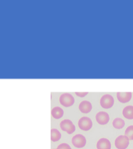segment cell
Masks as SVG:
<instances>
[{
  "label": "cell",
  "instance_id": "1",
  "mask_svg": "<svg viewBox=\"0 0 133 149\" xmlns=\"http://www.w3.org/2000/svg\"><path fill=\"white\" fill-rule=\"evenodd\" d=\"M60 127L63 131H65V132H66L69 134H72L76 130V127H75L74 123H72V120H70L69 119L63 120L61 122Z\"/></svg>",
  "mask_w": 133,
  "mask_h": 149
},
{
  "label": "cell",
  "instance_id": "2",
  "mask_svg": "<svg viewBox=\"0 0 133 149\" xmlns=\"http://www.w3.org/2000/svg\"><path fill=\"white\" fill-rule=\"evenodd\" d=\"M59 102L63 107H70L74 104L75 100L72 94H70V93H63L59 97Z\"/></svg>",
  "mask_w": 133,
  "mask_h": 149
},
{
  "label": "cell",
  "instance_id": "3",
  "mask_svg": "<svg viewBox=\"0 0 133 149\" xmlns=\"http://www.w3.org/2000/svg\"><path fill=\"white\" fill-rule=\"evenodd\" d=\"M72 143L73 146L76 148H83L86 144V139L83 134H78L72 138Z\"/></svg>",
  "mask_w": 133,
  "mask_h": 149
},
{
  "label": "cell",
  "instance_id": "4",
  "mask_svg": "<svg viewBox=\"0 0 133 149\" xmlns=\"http://www.w3.org/2000/svg\"><path fill=\"white\" fill-rule=\"evenodd\" d=\"M114 145L117 149H126L129 145V140L125 135H120L114 141Z\"/></svg>",
  "mask_w": 133,
  "mask_h": 149
},
{
  "label": "cell",
  "instance_id": "5",
  "mask_svg": "<svg viewBox=\"0 0 133 149\" xmlns=\"http://www.w3.org/2000/svg\"><path fill=\"white\" fill-rule=\"evenodd\" d=\"M78 126L82 130L88 131L93 127V122H92L90 118H89L87 116H83V117H81L79 120Z\"/></svg>",
  "mask_w": 133,
  "mask_h": 149
},
{
  "label": "cell",
  "instance_id": "6",
  "mask_svg": "<svg viewBox=\"0 0 133 149\" xmlns=\"http://www.w3.org/2000/svg\"><path fill=\"white\" fill-rule=\"evenodd\" d=\"M114 100L110 94H105L100 99V106L104 109H110L114 106Z\"/></svg>",
  "mask_w": 133,
  "mask_h": 149
},
{
  "label": "cell",
  "instance_id": "7",
  "mask_svg": "<svg viewBox=\"0 0 133 149\" xmlns=\"http://www.w3.org/2000/svg\"><path fill=\"white\" fill-rule=\"evenodd\" d=\"M96 120L100 125H105L110 120L109 114L104 111L98 112L96 115Z\"/></svg>",
  "mask_w": 133,
  "mask_h": 149
},
{
  "label": "cell",
  "instance_id": "8",
  "mask_svg": "<svg viewBox=\"0 0 133 149\" xmlns=\"http://www.w3.org/2000/svg\"><path fill=\"white\" fill-rule=\"evenodd\" d=\"M97 149H111V143L107 138H100L97 143Z\"/></svg>",
  "mask_w": 133,
  "mask_h": 149
},
{
  "label": "cell",
  "instance_id": "9",
  "mask_svg": "<svg viewBox=\"0 0 133 149\" xmlns=\"http://www.w3.org/2000/svg\"><path fill=\"white\" fill-rule=\"evenodd\" d=\"M79 109L83 113H89L92 110V104L87 100L82 101L79 105Z\"/></svg>",
  "mask_w": 133,
  "mask_h": 149
},
{
  "label": "cell",
  "instance_id": "10",
  "mask_svg": "<svg viewBox=\"0 0 133 149\" xmlns=\"http://www.w3.org/2000/svg\"><path fill=\"white\" fill-rule=\"evenodd\" d=\"M132 93H117V98L120 102L121 103H126L129 102L132 99Z\"/></svg>",
  "mask_w": 133,
  "mask_h": 149
},
{
  "label": "cell",
  "instance_id": "11",
  "mask_svg": "<svg viewBox=\"0 0 133 149\" xmlns=\"http://www.w3.org/2000/svg\"><path fill=\"white\" fill-rule=\"evenodd\" d=\"M122 114L125 118L133 120V106H127L123 109Z\"/></svg>",
  "mask_w": 133,
  "mask_h": 149
},
{
  "label": "cell",
  "instance_id": "12",
  "mask_svg": "<svg viewBox=\"0 0 133 149\" xmlns=\"http://www.w3.org/2000/svg\"><path fill=\"white\" fill-rule=\"evenodd\" d=\"M64 115V111L60 107H55L51 109V116L55 119L62 118Z\"/></svg>",
  "mask_w": 133,
  "mask_h": 149
},
{
  "label": "cell",
  "instance_id": "13",
  "mask_svg": "<svg viewBox=\"0 0 133 149\" xmlns=\"http://www.w3.org/2000/svg\"><path fill=\"white\" fill-rule=\"evenodd\" d=\"M62 134L59 130L57 129H51V141L52 142H57L61 139Z\"/></svg>",
  "mask_w": 133,
  "mask_h": 149
},
{
  "label": "cell",
  "instance_id": "14",
  "mask_svg": "<svg viewBox=\"0 0 133 149\" xmlns=\"http://www.w3.org/2000/svg\"><path fill=\"white\" fill-rule=\"evenodd\" d=\"M112 124H113V127H114L115 129L120 130V129H122V128L125 127V123L124 120L118 117V118H115L114 120H113V123H112Z\"/></svg>",
  "mask_w": 133,
  "mask_h": 149
},
{
  "label": "cell",
  "instance_id": "15",
  "mask_svg": "<svg viewBox=\"0 0 133 149\" xmlns=\"http://www.w3.org/2000/svg\"><path fill=\"white\" fill-rule=\"evenodd\" d=\"M125 136L128 137L129 141H133V125L127 127L125 132Z\"/></svg>",
  "mask_w": 133,
  "mask_h": 149
},
{
  "label": "cell",
  "instance_id": "16",
  "mask_svg": "<svg viewBox=\"0 0 133 149\" xmlns=\"http://www.w3.org/2000/svg\"><path fill=\"white\" fill-rule=\"evenodd\" d=\"M56 149H72L71 147H70L69 144H66V143H62V144H60L57 147Z\"/></svg>",
  "mask_w": 133,
  "mask_h": 149
},
{
  "label": "cell",
  "instance_id": "17",
  "mask_svg": "<svg viewBox=\"0 0 133 149\" xmlns=\"http://www.w3.org/2000/svg\"><path fill=\"white\" fill-rule=\"evenodd\" d=\"M87 94H88L87 92H85V93H78V92H76V95L77 96H79V97H84V96H86Z\"/></svg>",
  "mask_w": 133,
  "mask_h": 149
}]
</instances>
